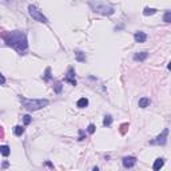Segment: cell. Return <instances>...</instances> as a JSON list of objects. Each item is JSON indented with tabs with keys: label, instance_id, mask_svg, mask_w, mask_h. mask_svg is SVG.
<instances>
[{
	"label": "cell",
	"instance_id": "8992f818",
	"mask_svg": "<svg viewBox=\"0 0 171 171\" xmlns=\"http://www.w3.org/2000/svg\"><path fill=\"white\" fill-rule=\"evenodd\" d=\"M64 82H68L71 83V86H76V80H75V70L72 67L68 68V72L64 78Z\"/></svg>",
	"mask_w": 171,
	"mask_h": 171
},
{
	"label": "cell",
	"instance_id": "5bb4252c",
	"mask_svg": "<svg viewBox=\"0 0 171 171\" xmlns=\"http://www.w3.org/2000/svg\"><path fill=\"white\" fill-rule=\"evenodd\" d=\"M112 124V116L111 115H106L103 119V126L104 127H110Z\"/></svg>",
	"mask_w": 171,
	"mask_h": 171
},
{
	"label": "cell",
	"instance_id": "ba28073f",
	"mask_svg": "<svg viewBox=\"0 0 171 171\" xmlns=\"http://www.w3.org/2000/svg\"><path fill=\"white\" fill-rule=\"evenodd\" d=\"M134 39H135L136 43H144L147 40V35L144 32H142V31H138V32L134 33Z\"/></svg>",
	"mask_w": 171,
	"mask_h": 171
},
{
	"label": "cell",
	"instance_id": "e0dca14e",
	"mask_svg": "<svg viewBox=\"0 0 171 171\" xmlns=\"http://www.w3.org/2000/svg\"><path fill=\"white\" fill-rule=\"evenodd\" d=\"M43 79H44L45 82L51 80V68L50 67L45 68V72H44V75H43Z\"/></svg>",
	"mask_w": 171,
	"mask_h": 171
},
{
	"label": "cell",
	"instance_id": "d4e9b609",
	"mask_svg": "<svg viewBox=\"0 0 171 171\" xmlns=\"http://www.w3.org/2000/svg\"><path fill=\"white\" fill-rule=\"evenodd\" d=\"M1 83H3V84L5 83V78H4V76H3V75H1Z\"/></svg>",
	"mask_w": 171,
	"mask_h": 171
},
{
	"label": "cell",
	"instance_id": "52a82bcc",
	"mask_svg": "<svg viewBox=\"0 0 171 171\" xmlns=\"http://www.w3.org/2000/svg\"><path fill=\"white\" fill-rule=\"evenodd\" d=\"M122 163H123V166L126 169H131V167H134L136 164V158L135 156H124Z\"/></svg>",
	"mask_w": 171,
	"mask_h": 171
},
{
	"label": "cell",
	"instance_id": "ffe728a7",
	"mask_svg": "<svg viewBox=\"0 0 171 171\" xmlns=\"http://www.w3.org/2000/svg\"><path fill=\"white\" fill-rule=\"evenodd\" d=\"M31 120H32V118H31L30 115H24V116H23V122H24L25 126H28V124L31 123Z\"/></svg>",
	"mask_w": 171,
	"mask_h": 171
},
{
	"label": "cell",
	"instance_id": "4fadbf2b",
	"mask_svg": "<svg viewBox=\"0 0 171 171\" xmlns=\"http://www.w3.org/2000/svg\"><path fill=\"white\" fill-rule=\"evenodd\" d=\"M13 134H15L16 136H22L23 134H24V127L23 126H15L13 127Z\"/></svg>",
	"mask_w": 171,
	"mask_h": 171
},
{
	"label": "cell",
	"instance_id": "4316f807",
	"mask_svg": "<svg viewBox=\"0 0 171 171\" xmlns=\"http://www.w3.org/2000/svg\"><path fill=\"white\" fill-rule=\"evenodd\" d=\"M92 171H99V169H98V167H94Z\"/></svg>",
	"mask_w": 171,
	"mask_h": 171
},
{
	"label": "cell",
	"instance_id": "5b68a950",
	"mask_svg": "<svg viewBox=\"0 0 171 171\" xmlns=\"http://www.w3.org/2000/svg\"><path fill=\"white\" fill-rule=\"evenodd\" d=\"M167 136H169V128H164L154 141L150 142V144H158V146H164L167 143Z\"/></svg>",
	"mask_w": 171,
	"mask_h": 171
},
{
	"label": "cell",
	"instance_id": "8fae6325",
	"mask_svg": "<svg viewBox=\"0 0 171 171\" xmlns=\"http://www.w3.org/2000/svg\"><path fill=\"white\" fill-rule=\"evenodd\" d=\"M88 106V99L87 98H80L78 102H76V107L79 108H86Z\"/></svg>",
	"mask_w": 171,
	"mask_h": 171
},
{
	"label": "cell",
	"instance_id": "9c48e42d",
	"mask_svg": "<svg viewBox=\"0 0 171 171\" xmlns=\"http://www.w3.org/2000/svg\"><path fill=\"white\" fill-rule=\"evenodd\" d=\"M163 164H164V161L162 158H158L155 162H154V164H152V170L154 171H161V169L163 167Z\"/></svg>",
	"mask_w": 171,
	"mask_h": 171
},
{
	"label": "cell",
	"instance_id": "6da1fadb",
	"mask_svg": "<svg viewBox=\"0 0 171 171\" xmlns=\"http://www.w3.org/2000/svg\"><path fill=\"white\" fill-rule=\"evenodd\" d=\"M4 42L7 45L12 47L20 55H25L28 51V40H27V33L24 31H11V32L5 33L4 36Z\"/></svg>",
	"mask_w": 171,
	"mask_h": 171
},
{
	"label": "cell",
	"instance_id": "44dd1931",
	"mask_svg": "<svg viewBox=\"0 0 171 171\" xmlns=\"http://www.w3.org/2000/svg\"><path fill=\"white\" fill-rule=\"evenodd\" d=\"M55 92L56 94H60L62 92V82H58L55 84Z\"/></svg>",
	"mask_w": 171,
	"mask_h": 171
},
{
	"label": "cell",
	"instance_id": "d6986e66",
	"mask_svg": "<svg viewBox=\"0 0 171 171\" xmlns=\"http://www.w3.org/2000/svg\"><path fill=\"white\" fill-rule=\"evenodd\" d=\"M76 59H78L79 62H84L86 58H84L83 52H80V51H76Z\"/></svg>",
	"mask_w": 171,
	"mask_h": 171
},
{
	"label": "cell",
	"instance_id": "277c9868",
	"mask_svg": "<svg viewBox=\"0 0 171 171\" xmlns=\"http://www.w3.org/2000/svg\"><path fill=\"white\" fill-rule=\"evenodd\" d=\"M28 12H30V15L32 16V19H35L36 22H40V23H44V24H47L48 23V19L45 18L44 15L40 12V11L38 10V8L35 7V5L30 4L28 5Z\"/></svg>",
	"mask_w": 171,
	"mask_h": 171
},
{
	"label": "cell",
	"instance_id": "7c38bea8",
	"mask_svg": "<svg viewBox=\"0 0 171 171\" xmlns=\"http://www.w3.org/2000/svg\"><path fill=\"white\" fill-rule=\"evenodd\" d=\"M149 104H150V99L149 98H142V99H139V102H138V106L141 108H146Z\"/></svg>",
	"mask_w": 171,
	"mask_h": 171
},
{
	"label": "cell",
	"instance_id": "3957f363",
	"mask_svg": "<svg viewBox=\"0 0 171 171\" xmlns=\"http://www.w3.org/2000/svg\"><path fill=\"white\" fill-rule=\"evenodd\" d=\"M88 5L92 8L94 12L100 13V15H104V16H111L115 12L112 5L103 3V1H88Z\"/></svg>",
	"mask_w": 171,
	"mask_h": 171
},
{
	"label": "cell",
	"instance_id": "7402d4cb",
	"mask_svg": "<svg viewBox=\"0 0 171 171\" xmlns=\"http://www.w3.org/2000/svg\"><path fill=\"white\" fill-rule=\"evenodd\" d=\"M95 124H92V123H91V124H88V127H87V131H88V134H94V132H95Z\"/></svg>",
	"mask_w": 171,
	"mask_h": 171
},
{
	"label": "cell",
	"instance_id": "ac0fdd59",
	"mask_svg": "<svg viewBox=\"0 0 171 171\" xmlns=\"http://www.w3.org/2000/svg\"><path fill=\"white\" fill-rule=\"evenodd\" d=\"M163 22L164 23H171V11H166V12H164Z\"/></svg>",
	"mask_w": 171,
	"mask_h": 171
},
{
	"label": "cell",
	"instance_id": "7a4b0ae2",
	"mask_svg": "<svg viewBox=\"0 0 171 171\" xmlns=\"http://www.w3.org/2000/svg\"><path fill=\"white\" fill-rule=\"evenodd\" d=\"M20 103L22 106L28 111H38L42 108L47 107L50 104V102L47 99H27L24 96H20Z\"/></svg>",
	"mask_w": 171,
	"mask_h": 171
},
{
	"label": "cell",
	"instance_id": "30bf717a",
	"mask_svg": "<svg viewBox=\"0 0 171 171\" xmlns=\"http://www.w3.org/2000/svg\"><path fill=\"white\" fill-rule=\"evenodd\" d=\"M147 56H149V54L147 52H138L134 55V60L135 62H143L147 59Z\"/></svg>",
	"mask_w": 171,
	"mask_h": 171
},
{
	"label": "cell",
	"instance_id": "cb8c5ba5",
	"mask_svg": "<svg viewBox=\"0 0 171 171\" xmlns=\"http://www.w3.org/2000/svg\"><path fill=\"white\" fill-rule=\"evenodd\" d=\"M5 167H8V163H7V162H4V163H3V169H5Z\"/></svg>",
	"mask_w": 171,
	"mask_h": 171
},
{
	"label": "cell",
	"instance_id": "484cf974",
	"mask_svg": "<svg viewBox=\"0 0 171 171\" xmlns=\"http://www.w3.org/2000/svg\"><path fill=\"white\" fill-rule=\"evenodd\" d=\"M167 68H169V70L171 71V62H170V63H169V65H167Z\"/></svg>",
	"mask_w": 171,
	"mask_h": 171
},
{
	"label": "cell",
	"instance_id": "2e32d148",
	"mask_svg": "<svg viewBox=\"0 0 171 171\" xmlns=\"http://www.w3.org/2000/svg\"><path fill=\"white\" fill-rule=\"evenodd\" d=\"M0 152H1L3 156H8V155H10V152H11V150H10V147L4 144V146L0 147Z\"/></svg>",
	"mask_w": 171,
	"mask_h": 171
},
{
	"label": "cell",
	"instance_id": "603a6c76",
	"mask_svg": "<svg viewBox=\"0 0 171 171\" xmlns=\"http://www.w3.org/2000/svg\"><path fill=\"white\" fill-rule=\"evenodd\" d=\"M127 128H128V123H124V124H122V126H120V132L123 134V135H124V134H126Z\"/></svg>",
	"mask_w": 171,
	"mask_h": 171
},
{
	"label": "cell",
	"instance_id": "9a60e30c",
	"mask_svg": "<svg viewBox=\"0 0 171 171\" xmlns=\"http://www.w3.org/2000/svg\"><path fill=\"white\" fill-rule=\"evenodd\" d=\"M156 12V10L155 8H150V7H146L143 10V15L144 16H150V15H154V13Z\"/></svg>",
	"mask_w": 171,
	"mask_h": 171
}]
</instances>
